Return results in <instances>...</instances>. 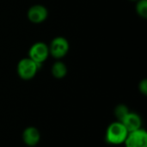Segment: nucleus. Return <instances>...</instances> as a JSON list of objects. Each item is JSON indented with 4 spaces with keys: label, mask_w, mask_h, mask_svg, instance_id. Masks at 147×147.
<instances>
[{
    "label": "nucleus",
    "mask_w": 147,
    "mask_h": 147,
    "mask_svg": "<svg viewBox=\"0 0 147 147\" xmlns=\"http://www.w3.org/2000/svg\"><path fill=\"white\" fill-rule=\"evenodd\" d=\"M139 90H140V91L143 95L146 96L147 95V80L146 79H143V80H141V81L140 82V84H139Z\"/></svg>",
    "instance_id": "obj_12"
},
{
    "label": "nucleus",
    "mask_w": 147,
    "mask_h": 147,
    "mask_svg": "<svg viewBox=\"0 0 147 147\" xmlns=\"http://www.w3.org/2000/svg\"><path fill=\"white\" fill-rule=\"evenodd\" d=\"M124 145L126 147H147V132L142 127L129 132Z\"/></svg>",
    "instance_id": "obj_5"
},
{
    "label": "nucleus",
    "mask_w": 147,
    "mask_h": 147,
    "mask_svg": "<svg viewBox=\"0 0 147 147\" xmlns=\"http://www.w3.org/2000/svg\"><path fill=\"white\" fill-rule=\"evenodd\" d=\"M22 139L28 147H35L40 140V133L35 127H27L22 131Z\"/></svg>",
    "instance_id": "obj_7"
},
{
    "label": "nucleus",
    "mask_w": 147,
    "mask_h": 147,
    "mask_svg": "<svg viewBox=\"0 0 147 147\" xmlns=\"http://www.w3.org/2000/svg\"><path fill=\"white\" fill-rule=\"evenodd\" d=\"M49 56V48L47 44L41 41L33 44L28 51V58L41 66L42 63L47 60Z\"/></svg>",
    "instance_id": "obj_3"
},
{
    "label": "nucleus",
    "mask_w": 147,
    "mask_h": 147,
    "mask_svg": "<svg viewBox=\"0 0 147 147\" xmlns=\"http://www.w3.org/2000/svg\"><path fill=\"white\" fill-rule=\"evenodd\" d=\"M121 122L125 126L128 133L142 127V119L140 115L137 113L131 111L125 116V118Z\"/></svg>",
    "instance_id": "obj_8"
},
{
    "label": "nucleus",
    "mask_w": 147,
    "mask_h": 147,
    "mask_svg": "<svg viewBox=\"0 0 147 147\" xmlns=\"http://www.w3.org/2000/svg\"><path fill=\"white\" fill-rule=\"evenodd\" d=\"M48 16L47 8L41 4H34L31 6L27 13L28 19L33 23H41L46 21Z\"/></svg>",
    "instance_id": "obj_6"
},
{
    "label": "nucleus",
    "mask_w": 147,
    "mask_h": 147,
    "mask_svg": "<svg viewBox=\"0 0 147 147\" xmlns=\"http://www.w3.org/2000/svg\"><path fill=\"white\" fill-rule=\"evenodd\" d=\"M51 71H52L53 76L55 78L61 79V78H64L66 76V74H67V67L63 62L57 61L53 65Z\"/></svg>",
    "instance_id": "obj_9"
},
{
    "label": "nucleus",
    "mask_w": 147,
    "mask_h": 147,
    "mask_svg": "<svg viewBox=\"0 0 147 147\" xmlns=\"http://www.w3.org/2000/svg\"><path fill=\"white\" fill-rule=\"evenodd\" d=\"M40 65L36 64L29 58L22 59L16 66V71L20 78L22 80H30L36 75Z\"/></svg>",
    "instance_id": "obj_2"
},
{
    "label": "nucleus",
    "mask_w": 147,
    "mask_h": 147,
    "mask_svg": "<svg viewBox=\"0 0 147 147\" xmlns=\"http://www.w3.org/2000/svg\"><path fill=\"white\" fill-rule=\"evenodd\" d=\"M137 14L142 18L147 17V0H138L136 4Z\"/></svg>",
    "instance_id": "obj_11"
},
{
    "label": "nucleus",
    "mask_w": 147,
    "mask_h": 147,
    "mask_svg": "<svg viewBox=\"0 0 147 147\" xmlns=\"http://www.w3.org/2000/svg\"><path fill=\"white\" fill-rule=\"evenodd\" d=\"M128 131L121 121H114L109 125L105 133V140L107 143L114 146L124 144Z\"/></svg>",
    "instance_id": "obj_1"
},
{
    "label": "nucleus",
    "mask_w": 147,
    "mask_h": 147,
    "mask_svg": "<svg viewBox=\"0 0 147 147\" xmlns=\"http://www.w3.org/2000/svg\"><path fill=\"white\" fill-rule=\"evenodd\" d=\"M49 48V54H51L54 59H59L64 58L69 51V42L62 36L55 37L52 41Z\"/></svg>",
    "instance_id": "obj_4"
},
{
    "label": "nucleus",
    "mask_w": 147,
    "mask_h": 147,
    "mask_svg": "<svg viewBox=\"0 0 147 147\" xmlns=\"http://www.w3.org/2000/svg\"><path fill=\"white\" fill-rule=\"evenodd\" d=\"M35 147H36V146H35Z\"/></svg>",
    "instance_id": "obj_14"
},
{
    "label": "nucleus",
    "mask_w": 147,
    "mask_h": 147,
    "mask_svg": "<svg viewBox=\"0 0 147 147\" xmlns=\"http://www.w3.org/2000/svg\"><path fill=\"white\" fill-rule=\"evenodd\" d=\"M130 1H138V0H130Z\"/></svg>",
    "instance_id": "obj_13"
},
{
    "label": "nucleus",
    "mask_w": 147,
    "mask_h": 147,
    "mask_svg": "<svg viewBox=\"0 0 147 147\" xmlns=\"http://www.w3.org/2000/svg\"><path fill=\"white\" fill-rule=\"evenodd\" d=\"M129 112H130V110L127 105L119 104L115 109V116L118 121H121Z\"/></svg>",
    "instance_id": "obj_10"
}]
</instances>
